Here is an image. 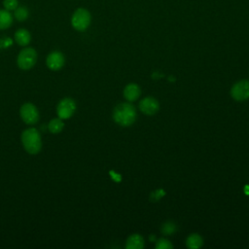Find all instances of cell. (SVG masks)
Masks as SVG:
<instances>
[{
    "label": "cell",
    "mask_w": 249,
    "mask_h": 249,
    "mask_svg": "<svg viewBox=\"0 0 249 249\" xmlns=\"http://www.w3.org/2000/svg\"><path fill=\"white\" fill-rule=\"evenodd\" d=\"M22 143L25 150L29 154L31 155L38 154L42 148L41 135L39 132L34 128H31L24 131L22 133Z\"/></svg>",
    "instance_id": "6da1fadb"
},
{
    "label": "cell",
    "mask_w": 249,
    "mask_h": 249,
    "mask_svg": "<svg viewBox=\"0 0 249 249\" xmlns=\"http://www.w3.org/2000/svg\"><path fill=\"white\" fill-rule=\"evenodd\" d=\"M114 121L124 127L131 126L136 119L135 108L130 103H121L117 105L113 112Z\"/></svg>",
    "instance_id": "7a4b0ae2"
},
{
    "label": "cell",
    "mask_w": 249,
    "mask_h": 249,
    "mask_svg": "<svg viewBox=\"0 0 249 249\" xmlns=\"http://www.w3.org/2000/svg\"><path fill=\"white\" fill-rule=\"evenodd\" d=\"M37 62V53L33 48H26L18 56V66L23 70L32 69Z\"/></svg>",
    "instance_id": "3957f363"
},
{
    "label": "cell",
    "mask_w": 249,
    "mask_h": 249,
    "mask_svg": "<svg viewBox=\"0 0 249 249\" xmlns=\"http://www.w3.org/2000/svg\"><path fill=\"white\" fill-rule=\"evenodd\" d=\"M91 19L92 17L90 12L86 9L80 8L74 12L71 19V24L76 31L84 32L89 28L91 24Z\"/></svg>",
    "instance_id": "277c9868"
},
{
    "label": "cell",
    "mask_w": 249,
    "mask_h": 249,
    "mask_svg": "<svg viewBox=\"0 0 249 249\" xmlns=\"http://www.w3.org/2000/svg\"><path fill=\"white\" fill-rule=\"evenodd\" d=\"M76 110V103L72 99L66 98L60 101L57 107V113L62 120L69 119L73 116Z\"/></svg>",
    "instance_id": "5b68a950"
},
{
    "label": "cell",
    "mask_w": 249,
    "mask_h": 249,
    "mask_svg": "<svg viewBox=\"0 0 249 249\" xmlns=\"http://www.w3.org/2000/svg\"><path fill=\"white\" fill-rule=\"evenodd\" d=\"M21 118L27 125H34L39 121V112L33 103H26L21 107Z\"/></svg>",
    "instance_id": "8992f818"
},
{
    "label": "cell",
    "mask_w": 249,
    "mask_h": 249,
    "mask_svg": "<svg viewBox=\"0 0 249 249\" xmlns=\"http://www.w3.org/2000/svg\"><path fill=\"white\" fill-rule=\"evenodd\" d=\"M232 97L238 101L245 100L249 98V81H239L233 85L231 91Z\"/></svg>",
    "instance_id": "52a82bcc"
},
{
    "label": "cell",
    "mask_w": 249,
    "mask_h": 249,
    "mask_svg": "<svg viewBox=\"0 0 249 249\" xmlns=\"http://www.w3.org/2000/svg\"><path fill=\"white\" fill-rule=\"evenodd\" d=\"M65 56L61 53V52H52L46 60V64L47 66L51 69V70H60L61 68H63V66H65Z\"/></svg>",
    "instance_id": "ba28073f"
},
{
    "label": "cell",
    "mask_w": 249,
    "mask_h": 249,
    "mask_svg": "<svg viewBox=\"0 0 249 249\" xmlns=\"http://www.w3.org/2000/svg\"><path fill=\"white\" fill-rule=\"evenodd\" d=\"M139 108L146 115H154L159 110V102L154 98H146L140 101Z\"/></svg>",
    "instance_id": "9c48e42d"
},
{
    "label": "cell",
    "mask_w": 249,
    "mask_h": 249,
    "mask_svg": "<svg viewBox=\"0 0 249 249\" xmlns=\"http://www.w3.org/2000/svg\"><path fill=\"white\" fill-rule=\"evenodd\" d=\"M15 40L20 46H28L32 41V35L29 31L21 29L15 33Z\"/></svg>",
    "instance_id": "30bf717a"
},
{
    "label": "cell",
    "mask_w": 249,
    "mask_h": 249,
    "mask_svg": "<svg viewBox=\"0 0 249 249\" xmlns=\"http://www.w3.org/2000/svg\"><path fill=\"white\" fill-rule=\"evenodd\" d=\"M125 99L129 101H133L137 100L140 96V89L136 84H130L125 88L124 91Z\"/></svg>",
    "instance_id": "8fae6325"
},
{
    "label": "cell",
    "mask_w": 249,
    "mask_h": 249,
    "mask_svg": "<svg viewBox=\"0 0 249 249\" xmlns=\"http://www.w3.org/2000/svg\"><path fill=\"white\" fill-rule=\"evenodd\" d=\"M126 247L128 249H141L144 247V239L139 234H133L128 238Z\"/></svg>",
    "instance_id": "7c38bea8"
},
{
    "label": "cell",
    "mask_w": 249,
    "mask_h": 249,
    "mask_svg": "<svg viewBox=\"0 0 249 249\" xmlns=\"http://www.w3.org/2000/svg\"><path fill=\"white\" fill-rule=\"evenodd\" d=\"M13 24V17L9 11L0 10V30H7Z\"/></svg>",
    "instance_id": "4fadbf2b"
},
{
    "label": "cell",
    "mask_w": 249,
    "mask_h": 249,
    "mask_svg": "<svg viewBox=\"0 0 249 249\" xmlns=\"http://www.w3.org/2000/svg\"><path fill=\"white\" fill-rule=\"evenodd\" d=\"M203 241H202V238L200 235L197 234V233H193L191 234L187 240H186V244L189 248L191 249H198L199 247H201Z\"/></svg>",
    "instance_id": "5bb4252c"
},
{
    "label": "cell",
    "mask_w": 249,
    "mask_h": 249,
    "mask_svg": "<svg viewBox=\"0 0 249 249\" xmlns=\"http://www.w3.org/2000/svg\"><path fill=\"white\" fill-rule=\"evenodd\" d=\"M64 127H65V124L61 118H56V119L51 120L48 125V129H49L50 133H54V134L60 133L64 130Z\"/></svg>",
    "instance_id": "9a60e30c"
},
{
    "label": "cell",
    "mask_w": 249,
    "mask_h": 249,
    "mask_svg": "<svg viewBox=\"0 0 249 249\" xmlns=\"http://www.w3.org/2000/svg\"><path fill=\"white\" fill-rule=\"evenodd\" d=\"M15 18L20 21V22H23V21H26L29 16H30V12L28 10L27 7H17V9L15 10V14H14Z\"/></svg>",
    "instance_id": "2e32d148"
},
{
    "label": "cell",
    "mask_w": 249,
    "mask_h": 249,
    "mask_svg": "<svg viewBox=\"0 0 249 249\" xmlns=\"http://www.w3.org/2000/svg\"><path fill=\"white\" fill-rule=\"evenodd\" d=\"M176 231V225L171 222H166L162 227V232L164 234H172Z\"/></svg>",
    "instance_id": "e0dca14e"
},
{
    "label": "cell",
    "mask_w": 249,
    "mask_h": 249,
    "mask_svg": "<svg viewBox=\"0 0 249 249\" xmlns=\"http://www.w3.org/2000/svg\"><path fill=\"white\" fill-rule=\"evenodd\" d=\"M3 5L7 11H15L19 5L18 0H4Z\"/></svg>",
    "instance_id": "ac0fdd59"
},
{
    "label": "cell",
    "mask_w": 249,
    "mask_h": 249,
    "mask_svg": "<svg viewBox=\"0 0 249 249\" xmlns=\"http://www.w3.org/2000/svg\"><path fill=\"white\" fill-rule=\"evenodd\" d=\"M156 248L157 249H171L172 248V244L167 239L161 238V239H159L157 241Z\"/></svg>",
    "instance_id": "d6986e66"
},
{
    "label": "cell",
    "mask_w": 249,
    "mask_h": 249,
    "mask_svg": "<svg viewBox=\"0 0 249 249\" xmlns=\"http://www.w3.org/2000/svg\"><path fill=\"white\" fill-rule=\"evenodd\" d=\"M164 195H165V192H164L163 190H158V191L154 192L153 194H151V199H153L154 200H158V199H161Z\"/></svg>",
    "instance_id": "ffe728a7"
}]
</instances>
